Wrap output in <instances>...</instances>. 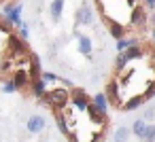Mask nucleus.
I'll return each mask as SVG.
<instances>
[{
	"instance_id": "f257e3e1",
	"label": "nucleus",
	"mask_w": 155,
	"mask_h": 142,
	"mask_svg": "<svg viewBox=\"0 0 155 142\" xmlns=\"http://www.w3.org/2000/svg\"><path fill=\"white\" fill-rule=\"evenodd\" d=\"M43 102L47 106H51L53 110H62V108H66L70 104V89H66V87H51V89H47Z\"/></svg>"
},
{
	"instance_id": "f03ea898",
	"label": "nucleus",
	"mask_w": 155,
	"mask_h": 142,
	"mask_svg": "<svg viewBox=\"0 0 155 142\" xmlns=\"http://www.w3.org/2000/svg\"><path fill=\"white\" fill-rule=\"evenodd\" d=\"M21 11H24V7L21 5H13V2H7L5 7H2V15H5V19H7V24H11L13 28H21L26 21L21 19Z\"/></svg>"
},
{
	"instance_id": "7ed1b4c3",
	"label": "nucleus",
	"mask_w": 155,
	"mask_h": 142,
	"mask_svg": "<svg viewBox=\"0 0 155 142\" xmlns=\"http://www.w3.org/2000/svg\"><path fill=\"white\" fill-rule=\"evenodd\" d=\"M70 104H72L77 110L85 112L87 106L91 104V98L85 93V89H81V87H72V89H70Z\"/></svg>"
},
{
	"instance_id": "20e7f679",
	"label": "nucleus",
	"mask_w": 155,
	"mask_h": 142,
	"mask_svg": "<svg viewBox=\"0 0 155 142\" xmlns=\"http://www.w3.org/2000/svg\"><path fill=\"white\" fill-rule=\"evenodd\" d=\"M94 7L89 5V2H83L79 9H77V13H74V24L77 26H91L94 24Z\"/></svg>"
},
{
	"instance_id": "39448f33",
	"label": "nucleus",
	"mask_w": 155,
	"mask_h": 142,
	"mask_svg": "<svg viewBox=\"0 0 155 142\" xmlns=\"http://www.w3.org/2000/svg\"><path fill=\"white\" fill-rule=\"evenodd\" d=\"M130 24H132V28H136V30H144V28L149 26L147 9L140 7V5H136V7L132 9V13H130Z\"/></svg>"
},
{
	"instance_id": "423d86ee",
	"label": "nucleus",
	"mask_w": 155,
	"mask_h": 142,
	"mask_svg": "<svg viewBox=\"0 0 155 142\" xmlns=\"http://www.w3.org/2000/svg\"><path fill=\"white\" fill-rule=\"evenodd\" d=\"M26 129H28V134H32V136L43 134V131L47 129V119H45L43 115H32V117L26 121Z\"/></svg>"
},
{
	"instance_id": "0eeeda50",
	"label": "nucleus",
	"mask_w": 155,
	"mask_h": 142,
	"mask_svg": "<svg viewBox=\"0 0 155 142\" xmlns=\"http://www.w3.org/2000/svg\"><path fill=\"white\" fill-rule=\"evenodd\" d=\"M7 45H9V49H11L13 55H21V53L28 51V45H26V40L19 34H9L7 36Z\"/></svg>"
},
{
	"instance_id": "6e6552de",
	"label": "nucleus",
	"mask_w": 155,
	"mask_h": 142,
	"mask_svg": "<svg viewBox=\"0 0 155 142\" xmlns=\"http://www.w3.org/2000/svg\"><path fill=\"white\" fill-rule=\"evenodd\" d=\"M28 74H30V81H36V79H41V74H43L41 57H38L36 53H30V57H28Z\"/></svg>"
},
{
	"instance_id": "1a4fd4ad",
	"label": "nucleus",
	"mask_w": 155,
	"mask_h": 142,
	"mask_svg": "<svg viewBox=\"0 0 155 142\" xmlns=\"http://www.w3.org/2000/svg\"><path fill=\"white\" fill-rule=\"evenodd\" d=\"M104 93H106V98H108L110 106H119V104H121V95H119V83H117V81H110V83L106 85Z\"/></svg>"
},
{
	"instance_id": "9d476101",
	"label": "nucleus",
	"mask_w": 155,
	"mask_h": 142,
	"mask_svg": "<svg viewBox=\"0 0 155 142\" xmlns=\"http://www.w3.org/2000/svg\"><path fill=\"white\" fill-rule=\"evenodd\" d=\"M149 125H151V123H147V121L140 117V119H136V121L132 123V134H134L138 140L144 142V138H147V134H149Z\"/></svg>"
},
{
	"instance_id": "9b49d317",
	"label": "nucleus",
	"mask_w": 155,
	"mask_h": 142,
	"mask_svg": "<svg viewBox=\"0 0 155 142\" xmlns=\"http://www.w3.org/2000/svg\"><path fill=\"white\" fill-rule=\"evenodd\" d=\"M77 47H79V53L81 55H91V51H94V43H91V38L89 36H85V34H77Z\"/></svg>"
},
{
	"instance_id": "f8f14e48",
	"label": "nucleus",
	"mask_w": 155,
	"mask_h": 142,
	"mask_svg": "<svg viewBox=\"0 0 155 142\" xmlns=\"http://www.w3.org/2000/svg\"><path fill=\"white\" fill-rule=\"evenodd\" d=\"M11 81L19 87V89H26V87H30V74H28V70H13V76H11Z\"/></svg>"
},
{
	"instance_id": "ddd939ff",
	"label": "nucleus",
	"mask_w": 155,
	"mask_h": 142,
	"mask_svg": "<svg viewBox=\"0 0 155 142\" xmlns=\"http://www.w3.org/2000/svg\"><path fill=\"white\" fill-rule=\"evenodd\" d=\"M47 83L43 81V79H36V81H32L30 83V93L34 95V98H38V100H43L45 98V93H47Z\"/></svg>"
},
{
	"instance_id": "4468645a",
	"label": "nucleus",
	"mask_w": 155,
	"mask_h": 142,
	"mask_svg": "<svg viewBox=\"0 0 155 142\" xmlns=\"http://www.w3.org/2000/svg\"><path fill=\"white\" fill-rule=\"evenodd\" d=\"M64 5H66V0H53V2L49 5V15H51V19L58 24L60 19H62V15H64Z\"/></svg>"
},
{
	"instance_id": "2eb2a0df",
	"label": "nucleus",
	"mask_w": 155,
	"mask_h": 142,
	"mask_svg": "<svg viewBox=\"0 0 155 142\" xmlns=\"http://www.w3.org/2000/svg\"><path fill=\"white\" fill-rule=\"evenodd\" d=\"M144 102H147V100H144V95H142V93H136V95H132L127 102H123V108H121V110H125V112H132V110L140 108Z\"/></svg>"
},
{
	"instance_id": "dca6fc26",
	"label": "nucleus",
	"mask_w": 155,
	"mask_h": 142,
	"mask_svg": "<svg viewBox=\"0 0 155 142\" xmlns=\"http://www.w3.org/2000/svg\"><path fill=\"white\" fill-rule=\"evenodd\" d=\"M85 112L89 115V119H91L96 125H104V123H106V115H104V112H100V110H98V106H96L94 102L87 106V110H85Z\"/></svg>"
},
{
	"instance_id": "f3484780",
	"label": "nucleus",
	"mask_w": 155,
	"mask_h": 142,
	"mask_svg": "<svg viewBox=\"0 0 155 142\" xmlns=\"http://www.w3.org/2000/svg\"><path fill=\"white\" fill-rule=\"evenodd\" d=\"M138 45H140V40H138L136 36H123V38L117 40V51L123 53V51H127L130 47H138Z\"/></svg>"
},
{
	"instance_id": "a211bd4d",
	"label": "nucleus",
	"mask_w": 155,
	"mask_h": 142,
	"mask_svg": "<svg viewBox=\"0 0 155 142\" xmlns=\"http://www.w3.org/2000/svg\"><path fill=\"white\" fill-rule=\"evenodd\" d=\"M91 102L98 106V110H100V112H104V115H106V110H108L110 102H108V98H106V93H104V91H98V93L91 98Z\"/></svg>"
},
{
	"instance_id": "6ab92c4d",
	"label": "nucleus",
	"mask_w": 155,
	"mask_h": 142,
	"mask_svg": "<svg viewBox=\"0 0 155 142\" xmlns=\"http://www.w3.org/2000/svg\"><path fill=\"white\" fill-rule=\"evenodd\" d=\"M132 136V127L127 125H119L113 134V142H127V138Z\"/></svg>"
},
{
	"instance_id": "aec40b11",
	"label": "nucleus",
	"mask_w": 155,
	"mask_h": 142,
	"mask_svg": "<svg viewBox=\"0 0 155 142\" xmlns=\"http://www.w3.org/2000/svg\"><path fill=\"white\" fill-rule=\"evenodd\" d=\"M108 32H110V36L115 40H119V38L125 36V26L119 24V21H108Z\"/></svg>"
},
{
	"instance_id": "412c9836",
	"label": "nucleus",
	"mask_w": 155,
	"mask_h": 142,
	"mask_svg": "<svg viewBox=\"0 0 155 142\" xmlns=\"http://www.w3.org/2000/svg\"><path fill=\"white\" fill-rule=\"evenodd\" d=\"M123 55H125L127 62H134V60H140V57L144 55V51H142V47L138 45V47H130L127 51H123Z\"/></svg>"
},
{
	"instance_id": "4be33fe9",
	"label": "nucleus",
	"mask_w": 155,
	"mask_h": 142,
	"mask_svg": "<svg viewBox=\"0 0 155 142\" xmlns=\"http://www.w3.org/2000/svg\"><path fill=\"white\" fill-rule=\"evenodd\" d=\"M41 79L47 83V87H49V85H55V83H60V81H62L55 72H43V74H41Z\"/></svg>"
},
{
	"instance_id": "5701e85b",
	"label": "nucleus",
	"mask_w": 155,
	"mask_h": 142,
	"mask_svg": "<svg viewBox=\"0 0 155 142\" xmlns=\"http://www.w3.org/2000/svg\"><path fill=\"white\" fill-rule=\"evenodd\" d=\"M127 64H130V62L125 60V55H123V53H119V55H117V60H115V70H117V72H121Z\"/></svg>"
},
{
	"instance_id": "b1692460",
	"label": "nucleus",
	"mask_w": 155,
	"mask_h": 142,
	"mask_svg": "<svg viewBox=\"0 0 155 142\" xmlns=\"http://www.w3.org/2000/svg\"><path fill=\"white\" fill-rule=\"evenodd\" d=\"M2 91H5V93H15V91H19V87H17L13 81H7V83L2 85Z\"/></svg>"
},
{
	"instance_id": "393cba45",
	"label": "nucleus",
	"mask_w": 155,
	"mask_h": 142,
	"mask_svg": "<svg viewBox=\"0 0 155 142\" xmlns=\"http://www.w3.org/2000/svg\"><path fill=\"white\" fill-rule=\"evenodd\" d=\"M142 119H144L147 123H153V121H155V108H147L144 115H142Z\"/></svg>"
},
{
	"instance_id": "a878e982",
	"label": "nucleus",
	"mask_w": 155,
	"mask_h": 142,
	"mask_svg": "<svg viewBox=\"0 0 155 142\" xmlns=\"http://www.w3.org/2000/svg\"><path fill=\"white\" fill-rule=\"evenodd\" d=\"M144 142H155V123H151V125H149V134H147Z\"/></svg>"
},
{
	"instance_id": "bb28decb",
	"label": "nucleus",
	"mask_w": 155,
	"mask_h": 142,
	"mask_svg": "<svg viewBox=\"0 0 155 142\" xmlns=\"http://www.w3.org/2000/svg\"><path fill=\"white\" fill-rule=\"evenodd\" d=\"M142 95H144V100H151V98L155 95V83H153V85H149V87H147V91H144Z\"/></svg>"
},
{
	"instance_id": "cd10ccee",
	"label": "nucleus",
	"mask_w": 155,
	"mask_h": 142,
	"mask_svg": "<svg viewBox=\"0 0 155 142\" xmlns=\"http://www.w3.org/2000/svg\"><path fill=\"white\" fill-rule=\"evenodd\" d=\"M17 30H19V36H21V38H24V40H26V38H28V36H30V30H28V26H26V24H24V26H21V28H17Z\"/></svg>"
},
{
	"instance_id": "c85d7f7f",
	"label": "nucleus",
	"mask_w": 155,
	"mask_h": 142,
	"mask_svg": "<svg viewBox=\"0 0 155 142\" xmlns=\"http://www.w3.org/2000/svg\"><path fill=\"white\" fill-rule=\"evenodd\" d=\"M142 7L149 11H155V0H142Z\"/></svg>"
},
{
	"instance_id": "c756f323",
	"label": "nucleus",
	"mask_w": 155,
	"mask_h": 142,
	"mask_svg": "<svg viewBox=\"0 0 155 142\" xmlns=\"http://www.w3.org/2000/svg\"><path fill=\"white\" fill-rule=\"evenodd\" d=\"M149 24L155 28V11H151V15H149Z\"/></svg>"
},
{
	"instance_id": "7c9ffc66",
	"label": "nucleus",
	"mask_w": 155,
	"mask_h": 142,
	"mask_svg": "<svg viewBox=\"0 0 155 142\" xmlns=\"http://www.w3.org/2000/svg\"><path fill=\"white\" fill-rule=\"evenodd\" d=\"M151 40H153V43H155V28H153V30H151Z\"/></svg>"
},
{
	"instance_id": "2f4dec72",
	"label": "nucleus",
	"mask_w": 155,
	"mask_h": 142,
	"mask_svg": "<svg viewBox=\"0 0 155 142\" xmlns=\"http://www.w3.org/2000/svg\"><path fill=\"white\" fill-rule=\"evenodd\" d=\"M0 19H2V11H0ZM0 28H5V26H2V24H0Z\"/></svg>"
},
{
	"instance_id": "473e14b6",
	"label": "nucleus",
	"mask_w": 155,
	"mask_h": 142,
	"mask_svg": "<svg viewBox=\"0 0 155 142\" xmlns=\"http://www.w3.org/2000/svg\"><path fill=\"white\" fill-rule=\"evenodd\" d=\"M98 2H100V0H98Z\"/></svg>"
}]
</instances>
